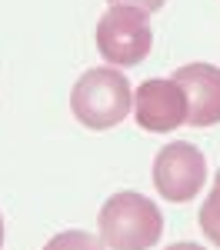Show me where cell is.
I'll return each mask as SVG.
<instances>
[{"mask_svg":"<svg viewBox=\"0 0 220 250\" xmlns=\"http://www.w3.org/2000/svg\"><path fill=\"white\" fill-rule=\"evenodd\" d=\"M103 247L107 244L87 230H60L57 237H50L43 244V250H103Z\"/></svg>","mask_w":220,"mask_h":250,"instance_id":"8","label":"cell"},{"mask_svg":"<svg viewBox=\"0 0 220 250\" xmlns=\"http://www.w3.org/2000/svg\"><path fill=\"white\" fill-rule=\"evenodd\" d=\"M114 3H120V7H137V10H143V14H147V10L154 14V10L163 7V0H110V7H114Z\"/></svg>","mask_w":220,"mask_h":250,"instance_id":"9","label":"cell"},{"mask_svg":"<svg viewBox=\"0 0 220 250\" xmlns=\"http://www.w3.org/2000/svg\"><path fill=\"white\" fill-rule=\"evenodd\" d=\"M150 43H154L150 23L137 7L114 3L97 23V50L114 67H137L150 54Z\"/></svg>","mask_w":220,"mask_h":250,"instance_id":"3","label":"cell"},{"mask_svg":"<svg viewBox=\"0 0 220 250\" xmlns=\"http://www.w3.org/2000/svg\"><path fill=\"white\" fill-rule=\"evenodd\" d=\"M70 110L87 130H110L134 110L130 83L114 67H94L74 83Z\"/></svg>","mask_w":220,"mask_h":250,"instance_id":"2","label":"cell"},{"mask_svg":"<svg viewBox=\"0 0 220 250\" xmlns=\"http://www.w3.org/2000/svg\"><path fill=\"white\" fill-rule=\"evenodd\" d=\"M174 80L187 97V124L214 127L220 124V67L214 63H183Z\"/></svg>","mask_w":220,"mask_h":250,"instance_id":"6","label":"cell"},{"mask_svg":"<svg viewBox=\"0 0 220 250\" xmlns=\"http://www.w3.org/2000/svg\"><path fill=\"white\" fill-rule=\"evenodd\" d=\"M134 117L150 134H170L187 124V97L174 77H150L134 94Z\"/></svg>","mask_w":220,"mask_h":250,"instance_id":"5","label":"cell"},{"mask_svg":"<svg viewBox=\"0 0 220 250\" xmlns=\"http://www.w3.org/2000/svg\"><path fill=\"white\" fill-rule=\"evenodd\" d=\"M0 247H3V217H0Z\"/></svg>","mask_w":220,"mask_h":250,"instance_id":"11","label":"cell"},{"mask_svg":"<svg viewBox=\"0 0 220 250\" xmlns=\"http://www.w3.org/2000/svg\"><path fill=\"white\" fill-rule=\"evenodd\" d=\"M163 233V213L143 193L120 190L100 207V240L110 250H150Z\"/></svg>","mask_w":220,"mask_h":250,"instance_id":"1","label":"cell"},{"mask_svg":"<svg viewBox=\"0 0 220 250\" xmlns=\"http://www.w3.org/2000/svg\"><path fill=\"white\" fill-rule=\"evenodd\" d=\"M197 224H200V230H203V237H207L214 247H220V170H217V177H214L210 193L203 197Z\"/></svg>","mask_w":220,"mask_h":250,"instance_id":"7","label":"cell"},{"mask_svg":"<svg viewBox=\"0 0 220 250\" xmlns=\"http://www.w3.org/2000/svg\"><path fill=\"white\" fill-rule=\"evenodd\" d=\"M167 250H203L200 244H170Z\"/></svg>","mask_w":220,"mask_h":250,"instance_id":"10","label":"cell"},{"mask_svg":"<svg viewBox=\"0 0 220 250\" xmlns=\"http://www.w3.org/2000/svg\"><path fill=\"white\" fill-rule=\"evenodd\" d=\"M203 180H207V160L187 140L167 144L154 160V187L170 204L194 200L203 190Z\"/></svg>","mask_w":220,"mask_h":250,"instance_id":"4","label":"cell"}]
</instances>
